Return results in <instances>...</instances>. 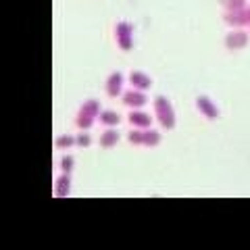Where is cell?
Returning a JSON list of instances; mask_svg holds the SVG:
<instances>
[{"label":"cell","mask_w":250,"mask_h":250,"mask_svg":"<svg viewBox=\"0 0 250 250\" xmlns=\"http://www.w3.org/2000/svg\"><path fill=\"white\" fill-rule=\"evenodd\" d=\"M98 117H100V104H98V100H94V98L92 100H85V103L82 104V108L77 111V115H75V125L82 131H88Z\"/></svg>","instance_id":"6da1fadb"},{"label":"cell","mask_w":250,"mask_h":250,"mask_svg":"<svg viewBox=\"0 0 250 250\" xmlns=\"http://www.w3.org/2000/svg\"><path fill=\"white\" fill-rule=\"evenodd\" d=\"M154 115L165 129H171L175 125V111H173V104L169 103L167 96H156L154 98Z\"/></svg>","instance_id":"7a4b0ae2"},{"label":"cell","mask_w":250,"mask_h":250,"mask_svg":"<svg viewBox=\"0 0 250 250\" xmlns=\"http://www.w3.org/2000/svg\"><path fill=\"white\" fill-rule=\"evenodd\" d=\"M127 138L134 146H146V148L159 146V142H161V134L150 127H136L134 131H129Z\"/></svg>","instance_id":"3957f363"},{"label":"cell","mask_w":250,"mask_h":250,"mask_svg":"<svg viewBox=\"0 0 250 250\" xmlns=\"http://www.w3.org/2000/svg\"><path fill=\"white\" fill-rule=\"evenodd\" d=\"M115 38L121 50H131L134 48V25L127 21H119L115 27Z\"/></svg>","instance_id":"277c9868"},{"label":"cell","mask_w":250,"mask_h":250,"mask_svg":"<svg viewBox=\"0 0 250 250\" xmlns=\"http://www.w3.org/2000/svg\"><path fill=\"white\" fill-rule=\"evenodd\" d=\"M225 46H228L229 50L246 48V46H248V34L242 27H236L233 31H229V34L225 36Z\"/></svg>","instance_id":"5b68a950"},{"label":"cell","mask_w":250,"mask_h":250,"mask_svg":"<svg viewBox=\"0 0 250 250\" xmlns=\"http://www.w3.org/2000/svg\"><path fill=\"white\" fill-rule=\"evenodd\" d=\"M223 19L228 25L231 27H244V25H250V4L244 6L242 11H236V13H223Z\"/></svg>","instance_id":"8992f818"},{"label":"cell","mask_w":250,"mask_h":250,"mask_svg":"<svg viewBox=\"0 0 250 250\" xmlns=\"http://www.w3.org/2000/svg\"><path fill=\"white\" fill-rule=\"evenodd\" d=\"M121 100H123V104L129 106V108H142V106L146 104L148 98H146V94H144L142 90H136V88H134V90H127V92H125Z\"/></svg>","instance_id":"52a82bcc"},{"label":"cell","mask_w":250,"mask_h":250,"mask_svg":"<svg viewBox=\"0 0 250 250\" xmlns=\"http://www.w3.org/2000/svg\"><path fill=\"white\" fill-rule=\"evenodd\" d=\"M123 82H125V77L119 71H113L111 75H108V80H106V94L108 96L111 98L119 96V94L123 92Z\"/></svg>","instance_id":"ba28073f"},{"label":"cell","mask_w":250,"mask_h":250,"mask_svg":"<svg viewBox=\"0 0 250 250\" xmlns=\"http://www.w3.org/2000/svg\"><path fill=\"white\" fill-rule=\"evenodd\" d=\"M196 106H198V111L207 117V119H217L219 117V108L208 96H198L196 98Z\"/></svg>","instance_id":"9c48e42d"},{"label":"cell","mask_w":250,"mask_h":250,"mask_svg":"<svg viewBox=\"0 0 250 250\" xmlns=\"http://www.w3.org/2000/svg\"><path fill=\"white\" fill-rule=\"evenodd\" d=\"M71 194V173H62L54 182V196L57 198H67Z\"/></svg>","instance_id":"30bf717a"},{"label":"cell","mask_w":250,"mask_h":250,"mask_svg":"<svg viewBox=\"0 0 250 250\" xmlns=\"http://www.w3.org/2000/svg\"><path fill=\"white\" fill-rule=\"evenodd\" d=\"M129 83H131V88L146 92V90H150L152 80H150V75H146L144 71H131L129 73Z\"/></svg>","instance_id":"8fae6325"},{"label":"cell","mask_w":250,"mask_h":250,"mask_svg":"<svg viewBox=\"0 0 250 250\" xmlns=\"http://www.w3.org/2000/svg\"><path fill=\"white\" fill-rule=\"evenodd\" d=\"M129 123L134 125V127H150L152 125V119H150V115L144 113V111H140V108H134V111L129 113Z\"/></svg>","instance_id":"7c38bea8"},{"label":"cell","mask_w":250,"mask_h":250,"mask_svg":"<svg viewBox=\"0 0 250 250\" xmlns=\"http://www.w3.org/2000/svg\"><path fill=\"white\" fill-rule=\"evenodd\" d=\"M119 131H117L115 127H106L103 131V136H100V146L103 148H113L117 142H119Z\"/></svg>","instance_id":"4fadbf2b"},{"label":"cell","mask_w":250,"mask_h":250,"mask_svg":"<svg viewBox=\"0 0 250 250\" xmlns=\"http://www.w3.org/2000/svg\"><path fill=\"white\" fill-rule=\"evenodd\" d=\"M98 121L103 125H106V127H115V125H119L121 117H119V113H117V111H103V113H100V117H98Z\"/></svg>","instance_id":"5bb4252c"},{"label":"cell","mask_w":250,"mask_h":250,"mask_svg":"<svg viewBox=\"0 0 250 250\" xmlns=\"http://www.w3.org/2000/svg\"><path fill=\"white\" fill-rule=\"evenodd\" d=\"M221 2V6L225 9V13H236V11H242L246 4V0H219Z\"/></svg>","instance_id":"9a60e30c"},{"label":"cell","mask_w":250,"mask_h":250,"mask_svg":"<svg viewBox=\"0 0 250 250\" xmlns=\"http://www.w3.org/2000/svg\"><path fill=\"white\" fill-rule=\"evenodd\" d=\"M54 146L59 148V150H65V148H71V146H77V140L75 136H59L57 140H54Z\"/></svg>","instance_id":"2e32d148"},{"label":"cell","mask_w":250,"mask_h":250,"mask_svg":"<svg viewBox=\"0 0 250 250\" xmlns=\"http://www.w3.org/2000/svg\"><path fill=\"white\" fill-rule=\"evenodd\" d=\"M75 169V159L73 156H62L61 159V173H71V171Z\"/></svg>","instance_id":"e0dca14e"},{"label":"cell","mask_w":250,"mask_h":250,"mask_svg":"<svg viewBox=\"0 0 250 250\" xmlns=\"http://www.w3.org/2000/svg\"><path fill=\"white\" fill-rule=\"evenodd\" d=\"M75 140H77V146H82V148L90 146V142H92V138H90V134H88V131H83V134L75 136Z\"/></svg>","instance_id":"ac0fdd59"}]
</instances>
